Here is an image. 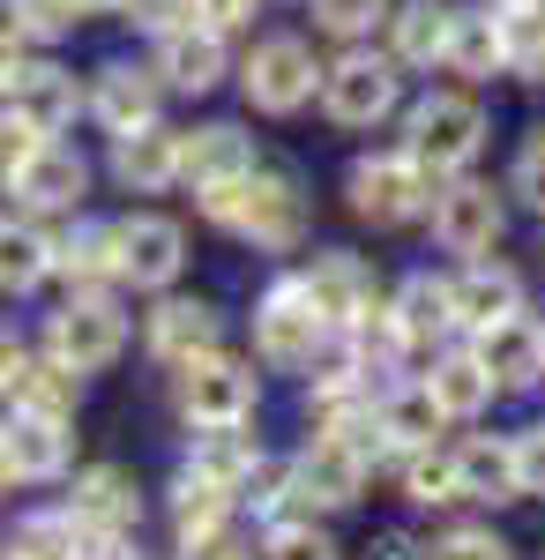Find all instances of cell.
<instances>
[{
    "mask_svg": "<svg viewBox=\"0 0 545 560\" xmlns=\"http://www.w3.org/2000/svg\"><path fill=\"white\" fill-rule=\"evenodd\" d=\"M456 486H463V501H515V456H508V441H463Z\"/></svg>",
    "mask_w": 545,
    "mask_h": 560,
    "instance_id": "cell-29",
    "label": "cell"
},
{
    "mask_svg": "<svg viewBox=\"0 0 545 560\" xmlns=\"http://www.w3.org/2000/svg\"><path fill=\"white\" fill-rule=\"evenodd\" d=\"M8 478H15V471H8V448H0V486H8Z\"/></svg>",
    "mask_w": 545,
    "mask_h": 560,
    "instance_id": "cell-54",
    "label": "cell"
},
{
    "mask_svg": "<svg viewBox=\"0 0 545 560\" xmlns=\"http://www.w3.org/2000/svg\"><path fill=\"white\" fill-rule=\"evenodd\" d=\"M68 516L83 523L90 538H127L142 523V501H135V478L113 471V464H90L76 471V493H68Z\"/></svg>",
    "mask_w": 545,
    "mask_h": 560,
    "instance_id": "cell-9",
    "label": "cell"
},
{
    "mask_svg": "<svg viewBox=\"0 0 545 560\" xmlns=\"http://www.w3.org/2000/svg\"><path fill=\"white\" fill-rule=\"evenodd\" d=\"M53 277V240L23 217H0V292H38Z\"/></svg>",
    "mask_w": 545,
    "mask_h": 560,
    "instance_id": "cell-26",
    "label": "cell"
},
{
    "mask_svg": "<svg viewBox=\"0 0 545 560\" xmlns=\"http://www.w3.org/2000/svg\"><path fill=\"white\" fill-rule=\"evenodd\" d=\"M494 8H545V0H494Z\"/></svg>",
    "mask_w": 545,
    "mask_h": 560,
    "instance_id": "cell-53",
    "label": "cell"
},
{
    "mask_svg": "<svg viewBox=\"0 0 545 560\" xmlns=\"http://www.w3.org/2000/svg\"><path fill=\"white\" fill-rule=\"evenodd\" d=\"M254 456H262V448H254V433L202 427V441H195V478H210V486H232V493H240V478H247Z\"/></svg>",
    "mask_w": 545,
    "mask_h": 560,
    "instance_id": "cell-31",
    "label": "cell"
},
{
    "mask_svg": "<svg viewBox=\"0 0 545 560\" xmlns=\"http://www.w3.org/2000/svg\"><path fill=\"white\" fill-rule=\"evenodd\" d=\"M232 232L254 240V247H299V232H306V202H299V187H292V179H277V173H247V179H240Z\"/></svg>",
    "mask_w": 545,
    "mask_h": 560,
    "instance_id": "cell-8",
    "label": "cell"
},
{
    "mask_svg": "<svg viewBox=\"0 0 545 560\" xmlns=\"http://www.w3.org/2000/svg\"><path fill=\"white\" fill-rule=\"evenodd\" d=\"M76 8H83V15H97V8H120V0H76Z\"/></svg>",
    "mask_w": 545,
    "mask_h": 560,
    "instance_id": "cell-52",
    "label": "cell"
},
{
    "mask_svg": "<svg viewBox=\"0 0 545 560\" xmlns=\"http://www.w3.org/2000/svg\"><path fill=\"white\" fill-rule=\"evenodd\" d=\"M83 560H142V553H135L127 538H90V553H83Z\"/></svg>",
    "mask_w": 545,
    "mask_h": 560,
    "instance_id": "cell-51",
    "label": "cell"
},
{
    "mask_svg": "<svg viewBox=\"0 0 545 560\" xmlns=\"http://www.w3.org/2000/svg\"><path fill=\"white\" fill-rule=\"evenodd\" d=\"M351 210L367 217V224H411V217L433 210V173H426L419 158H367L359 173H351Z\"/></svg>",
    "mask_w": 545,
    "mask_h": 560,
    "instance_id": "cell-5",
    "label": "cell"
},
{
    "mask_svg": "<svg viewBox=\"0 0 545 560\" xmlns=\"http://www.w3.org/2000/svg\"><path fill=\"white\" fill-rule=\"evenodd\" d=\"M404 493L411 501H463V486H456V456H441V448H411V464H404Z\"/></svg>",
    "mask_w": 545,
    "mask_h": 560,
    "instance_id": "cell-37",
    "label": "cell"
},
{
    "mask_svg": "<svg viewBox=\"0 0 545 560\" xmlns=\"http://www.w3.org/2000/svg\"><path fill=\"white\" fill-rule=\"evenodd\" d=\"M299 292L314 300V314H322L329 329H351V322L374 306V277H367L351 255H322L306 277H299Z\"/></svg>",
    "mask_w": 545,
    "mask_h": 560,
    "instance_id": "cell-17",
    "label": "cell"
},
{
    "mask_svg": "<svg viewBox=\"0 0 545 560\" xmlns=\"http://www.w3.org/2000/svg\"><path fill=\"white\" fill-rule=\"evenodd\" d=\"M508 456H515V493H545V427L515 433Z\"/></svg>",
    "mask_w": 545,
    "mask_h": 560,
    "instance_id": "cell-43",
    "label": "cell"
},
{
    "mask_svg": "<svg viewBox=\"0 0 545 560\" xmlns=\"http://www.w3.org/2000/svg\"><path fill=\"white\" fill-rule=\"evenodd\" d=\"M127 345V314L105 292H76V300L53 314V329H45V359H60L68 374H97V366H113Z\"/></svg>",
    "mask_w": 545,
    "mask_h": 560,
    "instance_id": "cell-2",
    "label": "cell"
},
{
    "mask_svg": "<svg viewBox=\"0 0 545 560\" xmlns=\"http://www.w3.org/2000/svg\"><path fill=\"white\" fill-rule=\"evenodd\" d=\"M426 560H508V546L494 530H449V538H433Z\"/></svg>",
    "mask_w": 545,
    "mask_h": 560,
    "instance_id": "cell-42",
    "label": "cell"
},
{
    "mask_svg": "<svg viewBox=\"0 0 545 560\" xmlns=\"http://www.w3.org/2000/svg\"><path fill=\"white\" fill-rule=\"evenodd\" d=\"M254 173V150L240 128H195L179 135V179H195V187H217V179H240Z\"/></svg>",
    "mask_w": 545,
    "mask_h": 560,
    "instance_id": "cell-22",
    "label": "cell"
},
{
    "mask_svg": "<svg viewBox=\"0 0 545 560\" xmlns=\"http://www.w3.org/2000/svg\"><path fill=\"white\" fill-rule=\"evenodd\" d=\"M426 388H433V404H441L449 419H471V411H486V396H494V374L478 366V351H449V359L426 374Z\"/></svg>",
    "mask_w": 545,
    "mask_h": 560,
    "instance_id": "cell-30",
    "label": "cell"
},
{
    "mask_svg": "<svg viewBox=\"0 0 545 560\" xmlns=\"http://www.w3.org/2000/svg\"><path fill=\"white\" fill-rule=\"evenodd\" d=\"M367 560H419V546H411L404 530H381L374 546H367Z\"/></svg>",
    "mask_w": 545,
    "mask_h": 560,
    "instance_id": "cell-48",
    "label": "cell"
},
{
    "mask_svg": "<svg viewBox=\"0 0 545 560\" xmlns=\"http://www.w3.org/2000/svg\"><path fill=\"white\" fill-rule=\"evenodd\" d=\"M179 261H187V240H179L172 217H127L120 224V277L127 284L165 292L172 277H179Z\"/></svg>",
    "mask_w": 545,
    "mask_h": 560,
    "instance_id": "cell-13",
    "label": "cell"
},
{
    "mask_svg": "<svg viewBox=\"0 0 545 560\" xmlns=\"http://www.w3.org/2000/svg\"><path fill=\"white\" fill-rule=\"evenodd\" d=\"M471 351H478V366L494 374V388H531L545 374V329H538V322H523V314L486 322Z\"/></svg>",
    "mask_w": 545,
    "mask_h": 560,
    "instance_id": "cell-12",
    "label": "cell"
},
{
    "mask_svg": "<svg viewBox=\"0 0 545 560\" xmlns=\"http://www.w3.org/2000/svg\"><path fill=\"white\" fill-rule=\"evenodd\" d=\"M396 97H404V75H396V60H381V52H344L329 75H322V105H329V120H344V128L389 120Z\"/></svg>",
    "mask_w": 545,
    "mask_h": 560,
    "instance_id": "cell-4",
    "label": "cell"
},
{
    "mask_svg": "<svg viewBox=\"0 0 545 560\" xmlns=\"http://www.w3.org/2000/svg\"><path fill=\"white\" fill-rule=\"evenodd\" d=\"M441 404H433V388H404V396H389L381 404V427H389V448H433V433H441Z\"/></svg>",
    "mask_w": 545,
    "mask_h": 560,
    "instance_id": "cell-32",
    "label": "cell"
},
{
    "mask_svg": "<svg viewBox=\"0 0 545 560\" xmlns=\"http://www.w3.org/2000/svg\"><path fill=\"white\" fill-rule=\"evenodd\" d=\"M15 553L23 560H83L90 553V530L68 509L60 516H23L15 523Z\"/></svg>",
    "mask_w": 545,
    "mask_h": 560,
    "instance_id": "cell-33",
    "label": "cell"
},
{
    "mask_svg": "<svg viewBox=\"0 0 545 560\" xmlns=\"http://www.w3.org/2000/svg\"><path fill=\"white\" fill-rule=\"evenodd\" d=\"M97 120L113 135H135L158 120V75L150 68H105V83H97Z\"/></svg>",
    "mask_w": 545,
    "mask_h": 560,
    "instance_id": "cell-23",
    "label": "cell"
},
{
    "mask_svg": "<svg viewBox=\"0 0 545 560\" xmlns=\"http://www.w3.org/2000/svg\"><path fill=\"white\" fill-rule=\"evenodd\" d=\"M15 68H23V38H15V23H0V90L15 83Z\"/></svg>",
    "mask_w": 545,
    "mask_h": 560,
    "instance_id": "cell-50",
    "label": "cell"
},
{
    "mask_svg": "<svg viewBox=\"0 0 545 560\" xmlns=\"http://www.w3.org/2000/svg\"><path fill=\"white\" fill-rule=\"evenodd\" d=\"M449 23H456L449 0H411V8H396V60H404V68H433V60L449 52Z\"/></svg>",
    "mask_w": 545,
    "mask_h": 560,
    "instance_id": "cell-28",
    "label": "cell"
},
{
    "mask_svg": "<svg viewBox=\"0 0 545 560\" xmlns=\"http://www.w3.org/2000/svg\"><path fill=\"white\" fill-rule=\"evenodd\" d=\"M8 15H15V38H38V45H53V38H68L76 31V0H8Z\"/></svg>",
    "mask_w": 545,
    "mask_h": 560,
    "instance_id": "cell-38",
    "label": "cell"
},
{
    "mask_svg": "<svg viewBox=\"0 0 545 560\" xmlns=\"http://www.w3.org/2000/svg\"><path fill=\"white\" fill-rule=\"evenodd\" d=\"M179 560H254V546L240 538V530H195V538H179Z\"/></svg>",
    "mask_w": 545,
    "mask_h": 560,
    "instance_id": "cell-44",
    "label": "cell"
},
{
    "mask_svg": "<svg viewBox=\"0 0 545 560\" xmlns=\"http://www.w3.org/2000/svg\"><path fill=\"white\" fill-rule=\"evenodd\" d=\"M515 195H523L531 210H545V128H531L523 150H515Z\"/></svg>",
    "mask_w": 545,
    "mask_h": 560,
    "instance_id": "cell-41",
    "label": "cell"
},
{
    "mask_svg": "<svg viewBox=\"0 0 545 560\" xmlns=\"http://www.w3.org/2000/svg\"><path fill=\"white\" fill-rule=\"evenodd\" d=\"M53 269L76 284V292H105L120 277V224H76L60 247H53Z\"/></svg>",
    "mask_w": 545,
    "mask_h": 560,
    "instance_id": "cell-21",
    "label": "cell"
},
{
    "mask_svg": "<svg viewBox=\"0 0 545 560\" xmlns=\"http://www.w3.org/2000/svg\"><path fill=\"white\" fill-rule=\"evenodd\" d=\"M187 15L210 31H240V23H254V0H187Z\"/></svg>",
    "mask_w": 545,
    "mask_h": 560,
    "instance_id": "cell-46",
    "label": "cell"
},
{
    "mask_svg": "<svg viewBox=\"0 0 545 560\" xmlns=\"http://www.w3.org/2000/svg\"><path fill=\"white\" fill-rule=\"evenodd\" d=\"M8 560H23V553H8Z\"/></svg>",
    "mask_w": 545,
    "mask_h": 560,
    "instance_id": "cell-55",
    "label": "cell"
},
{
    "mask_svg": "<svg viewBox=\"0 0 545 560\" xmlns=\"http://www.w3.org/2000/svg\"><path fill=\"white\" fill-rule=\"evenodd\" d=\"M389 322H396V337L404 345H433V337H449L456 329V306H449V284H433V277H411L396 306H389Z\"/></svg>",
    "mask_w": 545,
    "mask_h": 560,
    "instance_id": "cell-27",
    "label": "cell"
},
{
    "mask_svg": "<svg viewBox=\"0 0 545 560\" xmlns=\"http://www.w3.org/2000/svg\"><path fill=\"white\" fill-rule=\"evenodd\" d=\"M31 142H38V135L23 128L15 113H0V187H8V179H15V165L31 158Z\"/></svg>",
    "mask_w": 545,
    "mask_h": 560,
    "instance_id": "cell-45",
    "label": "cell"
},
{
    "mask_svg": "<svg viewBox=\"0 0 545 560\" xmlns=\"http://www.w3.org/2000/svg\"><path fill=\"white\" fill-rule=\"evenodd\" d=\"M23 359H31V351L15 345V329H0V396H8V382L23 374Z\"/></svg>",
    "mask_w": 545,
    "mask_h": 560,
    "instance_id": "cell-49",
    "label": "cell"
},
{
    "mask_svg": "<svg viewBox=\"0 0 545 560\" xmlns=\"http://www.w3.org/2000/svg\"><path fill=\"white\" fill-rule=\"evenodd\" d=\"M15 411H38V419H76V396H83V374H68L60 359H23V374L8 382Z\"/></svg>",
    "mask_w": 545,
    "mask_h": 560,
    "instance_id": "cell-24",
    "label": "cell"
},
{
    "mask_svg": "<svg viewBox=\"0 0 545 560\" xmlns=\"http://www.w3.org/2000/svg\"><path fill=\"white\" fill-rule=\"evenodd\" d=\"M381 15H389V0H314V23L329 38H359V31H374Z\"/></svg>",
    "mask_w": 545,
    "mask_h": 560,
    "instance_id": "cell-39",
    "label": "cell"
},
{
    "mask_svg": "<svg viewBox=\"0 0 545 560\" xmlns=\"http://www.w3.org/2000/svg\"><path fill=\"white\" fill-rule=\"evenodd\" d=\"M120 8L142 23V31H158V38H165L172 23H187V0H120Z\"/></svg>",
    "mask_w": 545,
    "mask_h": 560,
    "instance_id": "cell-47",
    "label": "cell"
},
{
    "mask_svg": "<svg viewBox=\"0 0 545 560\" xmlns=\"http://www.w3.org/2000/svg\"><path fill=\"white\" fill-rule=\"evenodd\" d=\"M359 486H367V464H359L336 433H322V441L292 464V493H299V501H314V509H351Z\"/></svg>",
    "mask_w": 545,
    "mask_h": 560,
    "instance_id": "cell-16",
    "label": "cell"
},
{
    "mask_svg": "<svg viewBox=\"0 0 545 560\" xmlns=\"http://www.w3.org/2000/svg\"><path fill=\"white\" fill-rule=\"evenodd\" d=\"M0 97H8V113H15L31 135H60L68 120H76V75L53 68V60H23L15 83L0 90Z\"/></svg>",
    "mask_w": 545,
    "mask_h": 560,
    "instance_id": "cell-11",
    "label": "cell"
},
{
    "mask_svg": "<svg viewBox=\"0 0 545 560\" xmlns=\"http://www.w3.org/2000/svg\"><path fill=\"white\" fill-rule=\"evenodd\" d=\"M449 306H456V329H486L501 314H523V284H515V269H501V261H471L456 284H449Z\"/></svg>",
    "mask_w": 545,
    "mask_h": 560,
    "instance_id": "cell-19",
    "label": "cell"
},
{
    "mask_svg": "<svg viewBox=\"0 0 545 560\" xmlns=\"http://www.w3.org/2000/svg\"><path fill=\"white\" fill-rule=\"evenodd\" d=\"M441 60H449L456 75H494V68H501V23H494V15H456Z\"/></svg>",
    "mask_w": 545,
    "mask_h": 560,
    "instance_id": "cell-34",
    "label": "cell"
},
{
    "mask_svg": "<svg viewBox=\"0 0 545 560\" xmlns=\"http://www.w3.org/2000/svg\"><path fill=\"white\" fill-rule=\"evenodd\" d=\"M232 516V486H210V478H179V493H172V523H179V538H195V530H217V523Z\"/></svg>",
    "mask_w": 545,
    "mask_h": 560,
    "instance_id": "cell-36",
    "label": "cell"
},
{
    "mask_svg": "<svg viewBox=\"0 0 545 560\" xmlns=\"http://www.w3.org/2000/svg\"><path fill=\"white\" fill-rule=\"evenodd\" d=\"M179 411L195 419V427H247L254 411V366L240 359H224V351H195V359H179Z\"/></svg>",
    "mask_w": 545,
    "mask_h": 560,
    "instance_id": "cell-3",
    "label": "cell"
},
{
    "mask_svg": "<svg viewBox=\"0 0 545 560\" xmlns=\"http://www.w3.org/2000/svg\"><path fill=\"white\" fill-rule=\"evenodd\" d=\"M433 232H441L449 255H486V247L501 240V202H494V187H478V179L441 187V195H433Z\"/></svg>",
    "mask_w": 545,
    "mask_h": 560,
    "instance_id": "cell-10",
    "label": "cell"
},
{
    "mask_svg": "<svg viewBox=\"0 0 545 560\" xmlns=\"http://www.w3.org/2000/svg\"><path fill=\"white\" fill-rule=\"evenodd\" d=\"M0 448H8V471L15 478H60L76 441H68V419H38V411H15L0 427Z\"/></svg>",
    "mask_w": 545,
    "mask_h": 560,
    "instance_id": "cell-18",
    "label": "cell"
},
{
    "mask_svg": "<svg viewBox=\"0 0 545 560\" xmlns=\"http://www.w3.org/2000/svg\"><path fill=\"white\" fill-rule=\"evenodd\" d=\"M113 173L135 187V195H158V187H172L179 179V135L172 128H135V135H113Z\"/></svg>",
    "mask_w": 545,
    "mask_h": 560,
    "instance_id": "cell-20",
    "label": "cell"
},
{
    "mask_svg": "<svg viewBox=\"0 0 545 560\" xmlns=\"http://www.w3.org/2000/svg\"><path fill=\"white\" fill-rule=\"evenodd\" d=\"M247 97L262 105V113H299L306 97H314V83H322V68H314V52L299 38H262L247 52Z\"/></svg>",
    "mask_w": 545,
    "mask_h": 560,
    "instance_id": "cell-7",
    "label": "cell"
},
{
    "mask_svg": "<svg viewBox=\"0 0 545 560\" xmlns=\"http://www.w3.org/2000/svg\"><path fill=\"white\" fill-rule=\"evenodd\" d=\"M254 337H262V359L269 366H314V351L329 345V322L314 314V300L292 284H277L269 300H262V314H254Z\"/></svg>",
    "mask_w": 545,
    "mask_h": 560,
    "instance_id": "cell-6",
    "label": "cell"
},
{
    "mask_svg": "<svg viewBox=\"0 0 545 560\" xmlns=\"http://www.w3.org/2000/svg\"><path fill=\"white\" fill-rule=\"evenodd\" d=\"M478 142H486V113L456 97V90H433L426 105H411V135H404V158H419L426 173H463L471 158H478Z\"/></svg>",
    "mask_w": 545,
    "mask_h": 560,
    "instance_id": "cell-1",
    "label": "cell"
},
{
    "mask_svg": "<svg viewBox=\"0 0 545 560\" xmlns=\"http://www.w3.org/2000/svg\"><path fill=\"white\" fill-rule=\"evenodd\" d=\"M158 75H165L172 90H217L224 83V31H210V23H172L165 31V45H158Z\"/></svg>",
    "mask_w": 545,
    "mask_h": 560,
    "instance_id": "cell-15",
    "label": "cell"
},
{
    "mask_svg": "<svg viewBox=\"0 0 545 560\" xmlns=\"http://www.w3.org/2000/svg\"><path fill=\"white\" fill-rule=\"evenodd\" d=\"M262 560H336V546L314 530V523H277L269 530V553Z\"/></svg>",
    "mask_w": 545,
    "mask_h": 560,
    "instance_id": "cell-40",
    "label": "cell"
},
{
    "mask_svg": "<svg viewBox=\"0 0 545 560\" xmlns=\"http://www.w3.org/2000/svg\"><path fill=\"white\" fill-rule=\"evenodd\" d=\"M501 68L545 83V8H501Z\"/></svg>",
    "mask_w": 545,
    "mask_h": 560,
    "instance_id": "cell-35",
    "label": "cell"
},
{
    "mask_svg": "<svg viewBox=\"0 0 545 560\" xmlns=\"http://www.w3.org/2000/svg\"><path fill=\"white\" fill-rule=\"evenodd\" d=\"M8 187H15L31 210H68V202H76V195L90 187V165L76 158V150H68V142L38 135V142H31V158L15 165V179H8Z\"/></svg>",
    "mask_w": 545,
    "mask_h": 560,
    "instance_id": "cell-14",
    "label": "cell"
},
{
    "mask_svg": "<svg viewBox=\"0 0 545 560\" xmlns=\"http://www.w3.org/2000/svg\"><path fill=\"white\" fill-rule=\"evenodd\" d=\"M217 345V306L202 300H165L150 314V351L158 359H195V351Z\"/></svg>",
    "mask_w": 545,
    "mask_h": 560,
    "instance_id": "cell-25",
    "label": "cell"
}]
</instances>
